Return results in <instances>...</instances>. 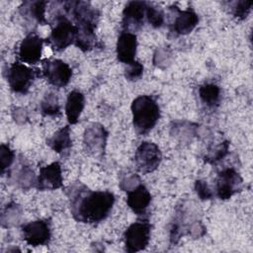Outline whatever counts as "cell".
I'll use <instances>...</instances> for the list:
<instances>
[{
    "label": "cell",
    "instance_id": "6da1fadb",
    "mask_svg": "<svg viewBox=\"0 0 253 253\" xmlns=\"http://www.w3.org/2000/svg\"><path fill=\"white\" fill-rule=\"evenodd\" d=\"M70 211L75 220L96 224L110 214L115 196L109 191H92L81 182H76L67 189Z\"/></svg>",
    "mask_w": 253,
    "mask_h": 253
},
{
    "label": "cell",
    "instance_id": "7a4b0ae2",
    "mask_svg": "<svg viewBox=\"0 0 253 253\" xmlns=\"http://www.w3.org/2000/svg\"><path fill=\"white\" fill-rule=\"evenodd\" d=\"M132 124L138 134L148 133L160 118V109L155 99L149 95L136 97L131 103Z\"/></svg>",
    "mask_w": 253,
    "mask_h": 253
},
{
    "label": "cell",
    "instance_id": "3957f363",
    "mask_svg": "<svg viewBox=\"0 0 253 253\" xmlns=\"http://www.w3.org/2000/svg\"><path fill=\"white\" fill-rule=\"evenodd\" d=\"M52 29L46 41L54 50H64L70 44L74 43L77 28L61 10L55 12L54 16H52Z\"/></svg>",
    "mask_w": 253,
    "mask_h": 253
},
{
    "label": "cell",
    "instance_id": "277c9868",
    "mask_svg": "<svg viewBox=\"0 0 253 253\" xmlns=\"http://www.w3.org/2000/svg\"><path fill=\"white\" fill-rule=\"evenodd\" d=\"M151 225L145 218L131 223L124 234L125 250L135 253L144 250L150 240Z\"/></svg>",
    "mask_w": 253,
    "mask_h": 253
},
{
    "label": "cell",
    "instance_id": "5b68a950",
    "mask_svg": "<svg viewBox=\"0 0 253 253\" xmlns=\"http://www.w3.org/2000/svg\"><path fill=\"white\" fill-rule=\"evenodd\" d=\"M37 76V70L19 61L11 64L7 70L8 84L18 94H27Z\"/></svg>",
    "mask_w": 253,
    "mask_h": 253
},
{
    "label": "cell",
    "instance_id": "8992f818",
    "mask_svg": "<svg viewBox=\"0 0 253 253\" xmlns=\"http://www.w3.org/2000/svg\"><path fill=\"white\" fill-rule=\"evenodd\" d=\"M162 160V153L157 144L143 141L134 153V165L136 170L142 174L155 171Z\"/></svg>",
    "mask_w": 253,
    "mask_h": 253
},
{
    "label": "cell",
    "instance_id": "52a82bcc",
    "mask_svg": "<svg viewBox=\"0 0 253 253\" xmlns=\"http://www.w3.org/2000/svg\"><path fill=\"white\" fill-rule=\"evenodd\" d=\"M22 236L31 246L47 245L51 238L50 223L45 219H37L22 225Z\"/></svg>",
    "mask_w": 253,
    "mask_h": 253
},
{
    "label": "cell",
    "instance_id": "ba28073f",
    "mask_svg": "<svg viewBox=\"0 0 253 253\" xmlns=\"http://www.w3.org/2000/svg\"><path fill=\"white\" fill-rule=\"evenodd\" d=\"M42 73L48 83L57 88L66 86L72 77V69L60 59L44 60L42 62Z\"/></svg>",
    "mask_w": 253,
    "mask_h": 253
},
{
    "label": "cell",
    "instance_id": "9c48e42d",
    "mask_svg": "<svg viewBox=\"0 0 253 253\" xmlns=\"http://www.w3.org/2000/svg\"><path fill=\"white\" fill-rule=\"evenodd\" d=\"M243 179L233 168H224L216 179V195L220 200H228L242 189Z\"/></svg>",
    "mask_w": 253,
    "mask_h": 253
},
{
    "label": "cell",
    "instance_id": "30bf717a",
    "mask_svg": "<svg viewBox=\"0 0 253 253\" xmlns=\"http://www.w3.org/2000/svg\"><path fill=\"white\" fill-rule=\"evenodd\" d=\"M146 4L143 1H130L126 5L122 19L124 32L134 34L143 26L144 19L146 18Z\"/></svg>",
    "mask_w": 253,
    "mask_h": 253
},
{
    "label": "cell",
    "instance_id": "8fae6325",
    "mask_svg": "<svg viewBox=\"0 0 253 253\" xmlns=\"http://www.w3.org/2000/svg\"><path fill=\"white\" fill-rule=\"evenodd\" d=\"M108 131L100 124L90 125L84 132L83 141L86 151L93 156H102L107 144Z\"/></svg>",
    "mask_w": 253,
    "mask_h": 253
},
{
    "label": "cell",
    "instance_id": "7c38bea8",
    "mask_svg": "<svg viewBox=\"0 0 253 253\" xmlns=\"http://www.w3.org/2000/svg\"><path fill=\"white\" fill-rule=\"evenodd\" d=\"M42 39L35 33L28 34L20 43L18 55L22 62L36 64L40 61L42 53Z\"/></svg>",
    "mask_w": 253,
    "mask_h": 253
},
{
    "label": "cell",
    "instance_id": "4fadbf2b",
    "mask_svg": "<svg viewBox=\"0 0 253 253\" xmlns=\"http://www.w3.org/2000/svg\"><path fill=\"white\" fill-rule=\"evenodd\" d=\"M62 181L61 166L59 162L56 161L40 169L36 187L40 191H52L60 188Z\"/></svg>",
    "mask_w": 253,
    "mask_h": 253
},
{
    "label": "cell",
    "instance_id": "5bb4252c",
    "mask_svg": "<svg viewBox=\"0 0 253 253\" xmlns=\"http://www.w3.org/2000/svg\"><path fill=\"white\" fill-rule=\"evenodd\" d=\"M137 40L135 34L123 31L117 41L116 53L118 60L126 64H129L134 61Z\"/></svg>",
    "mask_w": 253,
    "mask_h": 253
},
{
    "label": "cell",
    "instance_id": "9a60e30c",
    "mask_svg": "<svg viewBox=\"0 0 253 253\" xmlns=\"http://www.w3.org/2000/svg\"><path fill=\"white\" fill-rule=\"evenodd\" d=\"M46 1H25L19 7L20 16L30 25H44L47 23L45 18Z\"/></svg>",
    "mask_w": 253,
    "mask_h": 253
},
{
    "label": "cell",
    "instance_id": "2e32d148",
    "mask_svg": "<svg viewBox=\"0 0 253 253\" xmlns=\"http://www.w3.org/2000/svg\"><path fill=\"white\" fill-rule=\"evenodd\" d=\"M126 204L137 215L143 216L151 203V195L143 184L137 185L132 190L126 192Z\"/></svg>",
    "mask_w": 253,
    "mask_h": 253
},
{
    "label": "cell",
    "instance_id": "e0dca14e",
    "mask_svg": "<svg viewBox=\"0 0 253 253\" xmlns=\"http://www.w3.org/2000/svg\"><path fill=\"white\" fill-rule=\"evenodd\" d=\"M176 17L172 23V31L178 35L190 34L198 25V15L191 9L179 10L176 8Z\"/></svg>",
    "mask_w": 253,
    "mask_h": 253
},
{
    "label": "cell",
    "instance_id": "ac0fdd59",
    "mask_svg": "<svg viewBox=\"0 0 253 253\" xmlns=\"http://www.w3.org/2000/svg\"><path fill=\"white\" fill-rule=\"evenodd\" d=\"M84 106L85 98L80 91L73 90L68 94L65 104V113L69 124L74 125L78 122Z\"/></svg>",
    "mask_w": 253,
    "mask_h": 253
},
{
    "label": "cell",
    "instance_id": "d6986e66",
    "mask_svg": "<svg viewBox=\"0 0 253 253\" xmlns=\"http://www.w3.org/2000/svg\"><path fill=\"white\" fill-rule=\"evenodd\" d=\"M47 145L55 152L64 155L72 146L69 126H65L55 131L47 140Z\"/></svg>",
    "mask_w": 253,
    "mask_h": 253
},
{
    "label": "cell",
    "instance_id": "ffe728a7",
    "mask_svg": "<svg viewBox=\"0 0 253 253\" xmlns=\"http://www.w3.org/2000/svg\"><path fill=\"white\" fill-rule=\"evenodd\" d=\"M11 176L13 178V182L23 190H28L36 186L37 178L29 165L21 164L20 167L16 168L13 173H11Z\"/></svg>",
    "mask_w": 253,
    "mask_h": 253
},
{
    "label": "cell",
    "instance_id": "44dd1931",
    "mask_svg": "<svg viewBox=\"0 0 253 253\" xmlns=\"http://www.w3.org/2000/svg\"><path fill=\"white\" fill-rule=\"evenodd\" d=\"M199 97L208 108H215L220 102L221 90L216 84L207 83L199 88Z\"/></svg>",
    "mask_w": 253,
    "mask_h": 253
},
{
    "label": "cell",
    "instance_id": "7402d4cb",
    "mask_svg": "<svg viewBox=\"0 0 253 253\" xmlns=\"http://www.w3.org/2000/svg\"><path fill=\"white\" fill-rule=\"evenodd\" d=\"M40 110L43 116L53 117L59 115L60 105L58 102L57 95L54 92L46 93L41 102Z\"/></svg>",
    "mask_w": 253,
    "mask_h": 253
},
{
    "label": "cell",
    "instance_id": "603a6c76",
    "mask_svg": "<svg viewBox=\"0 0 253 253\" xmlns=\"http://www.w3.org/2000/svg\"><path fill=\"white\" fill-rule=\"evenodd\" d=\"M96 35L93 30H78L74 44L82 51H89L96 45Z\"/></svg>",
    "mask_w": 253,
    "mask_h": 253
},
{
    "label": "cell",
    "instance_id": "cb8c5ba5",
    "mask_svg": "<svg viewBox=\"0 0 253 253\" xmlns=\"http://www.w3.org/2000/svg\"><path fill=\"white\" fill-rule=\"evenodd\" d=\"M22 210L19 205L12 203L7 205L5 211L2 213V225L3 226H12L18 223L21 217Z\"/></svg>",
    "mask_w": 253,
    "mask_h": 253
},
{
    "label": "cell",
    "instance_id": "d4e9b609",
    "mask_svg": "<svg viewBox=\"0 0 253 253\" xmlns=\"http://www.w3.org/2000/svg\"><path fill=\"white\" fill-rule=\"evenodd\" d=\"M145 17L149 25L155 29L162 27L165 21L164 13L162 12V10L159 7L148 3L146 4Z\"/></svg>",
    "mask_w": 253,
    "mask_h": 253
},
{
    "label": "cell",
    "instance_id": "484cf974",
    "mask_svg": "<svg viewBox=\"0 0 253 253\" xmlns=\"http://www.w3.org/2000/svg\"><path fill=\"white\" fill-rule=\"evenodd\" d=\"M252 4H253L252 1H245V0L229 2L230 13L233 15V17L239 20H243L249 15Z\"/></svg>",
    "mask_w": 253,
    "mask_h": 253
},
{
    "label": "cell",
    "instance_id": "4316f807",
    "mask_svg": "<svg viewBox=\"0 0 253 253\" xmlns=\"http://www.w3.org/2000/svg\"><path fill=\"white\" fill-rule=\"evenodd\" d=\"M15 159V152L9 147V145L1 144L0 146V163H1V174L4 175L5 172L11 167Z\"/></svg>",
    "mask_w": 253,
    "mask_h": 253
},
{
    "label": "cell",
    "instance_id": "83f0119b",
    "mask_svg": "<svg viewBox=\"0 0 253 253\" xmlns=\"http://www.w3.org/2000/svg\"><path fill=\"white\" fill-rule=\"evenodd\" d=\"M143 73V65L138 61H132L129 64H126L125 69V77L129 81L138 80Z\"/></svg>",
    "mask_w": 253,
    "mask_h": 253
},
{
    "label": "cell",
    "instance_id": "f1b7e54d",
    "mask_svg": "<svg viewBox=\"0 0 253 253\" xmlns=\"http://www.w3.org/2000/svg\"><path fill=\"white\" fill-rule=\"evenodd\" d=\"M228 141H223L221 142L220 144H218L213 151H210V153L208 155L205 156L206 160L208 162H211V163H213V162H216L220 159H222L226 154H227V151H228Z\"/></svg>",
    "mask_w": 253,
    "mask_h": 253
},
{
    "label": "cell",
    "instance_id": "f546056e",
    "mask_svg": "<svg viewBox=\"0 0 253 253\" xmlns=\"http://www.w3.org/2000/svg\"><path fill=\"white\" fill-rule=\"evenodd\" d=\"M195 190L201 200H210L212 198V192L209 187L208 183L203 180H197L195 183Z\"/></svg>",
    "mask_w": 253,
    "mask_h": 253
},
{
    "label": "cell",
    "instance_id": "4dcf8cb0",
    "mask_svg": "<svg viewBox=\"0 0 253 253\" xmlns=\"http://www.w3.org/2000/svg\"><path fill=\"white\" fill-rule=\"evenodd\" d=\"M139 184H140L139 177L136 174H130V175H126V177L122 179V181L120 182V187L124 191L128 192Z\"/></svg>",
    "mask_w": 253,
    "mask_h": 253
}]
</instances>
